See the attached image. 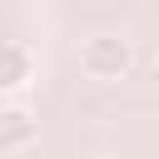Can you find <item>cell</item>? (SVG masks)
Wrapping results in <instances>:
<instances>
[{
  "mask_svg": "<svg viewBox=\"0 0 159 159\" xmlns=\"http://www.w3.org/2000/svg\"><path fill=\"white\" fill-rule=\"evenodd\" d=\"M35 50L30 45H20V40H5L0 45V94H20V89H30L35 84Z\"/></svg>",
  "mask_w": 159,
  "mask_h": 159,
  "instance_id": "obj_3",
  "label": "cell"
},
{
  "mask_svg": "<svg viewBox=\"0 0 159 159\" xmlns=\"http://www.w3.org/2000/svg\"><path fill=\"white\" fill-rule=\"evenodd\" d=\"M129 65H134V50L124 35H89L80 45V70L89 80H119L129 75Z\"/></svg>",
  "mask_w": 159,
  "mask_h": 159,
  "instance_id": "obj_1",
  "label": "cell"
},
{
  "mask_svg": "<svg viewBox=\"0 0 159 159\" xmlns=\"http://www.w3.org/2000/svg\"><path fill=\"white\" fill-rule=\"evenodd\" d=\"M40 139V119L20 99H0V154H20Z\"/></svg>",
  "mask_w": 159,
  "mask_h": 159,
  "instance_id": "obj_2",
  "label": "cell"
}]
</instances>
